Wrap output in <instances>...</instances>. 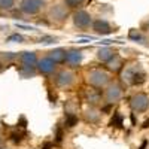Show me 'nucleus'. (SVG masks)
<instances>
[{
	"mask_svg": "<svg viewBox=\"0 0 149 149\" xmlns=\"http://www.w3.org/2000/svg\"><path fill=\"white\" fill-rule=\"evenodd\" d=\"M42 8H43V0H21L19 5L21 12L27 15H36Z\"/></svg>",
	"mask_w": 149,
	"mask_h": 149,
	"instance_id": "1",
	"label": "nucleus"
},
{
	"mask_svg": "<svg viewBox=\"0 0 149 149\" xmlns=\"http://www.w3.org/2000/svg\"><path fill=\"white\" fill-rule=\"evenodd\" d=\"M88 82L97 88L106 85L109 82V74L106 72H102V70H91L90 74H88Z\"/></svg>",
	"mask_w": 149,
	"mask_h": 149,
	"instance_id": "2",
	"label": "nucleus"
},
{
	"mask_svg": "<svg viewBox=\"0 0 149 149\" xmlns=\"http://www.w3.org/2000/svg\"><path fill=\"white\" fill-rule=\"evenodd\" d=\"M73 22L79 29H88L91 26L93 19H91V15L86 10H78L73 14Z\"/></svg>",
	"mask_w": 149,
	"mask_h": 149,
	"instance_id": "3",
	"label": "nucleus"
},
{
	"mask_svg": "<svg viewBox=\"0 0 149 149\" xmlns=\"http://www.w3.org/2000/svg\"><path fill=\"white\" fill-rule=\"evenodd\" d=\"M124 79H125L127 82H130L131 85H140L145 82V73L137 70V69H127L125 73H124Z\"/></svg>",
	"mask_w": 149,
	"mask_h": 149,
	"instance_id": "4",
	"label": "nucleus"
},
{
	"mask_svg": "<svg viewBox=\"0 0 149 149\" xmlns=\"http://www.w3.org/2000/svg\"><path fill=\"white\" fill-rule=\"evenodd\" d=\"M149 106V97L143 93H139L136 94L133 98H131V107L133 110L136 112H145Z\"/></svg>",
	"mask_w": 149,
	"mask_h": 149,
	"instance_id": "5",
	"label": "nucleus"
},
{
	"mask_svg": "<svg viewBox=\"0 0 149 149\" xmlns=\"http://www.w3.org/2000/svg\"><path fill=\"white\" fill-rule=\"evenodd\" d=\"M49 17H51L54 21H64L67 18V9L66 6H61V5H54L51 8V10H49Z\"/></svg>",
	"mask_w": 149,
	"mask_h": 149,
	"instance_id": "6",
	"label": "nucleus"
},
{
	"mask_svg": "<svg viewBox=\"0 0 149 149\" xmlns=\"http://www.w3.org/2000/svg\"><path fill=\"white\" fill-rule=\"evenodd\" d=\"M37 69H39V72L43 73V74H49L55 69V61L52 58H49V57L42 58L40 61H37Z\"/></svg>",
	"mask_w": 149,
	"mask_h": 149,
	"instance_id": "7",
	"label": "nucleus"
},
{
	"mask_svg": "<svg viewBox=\"0 0 149 149\" xmlns=\"http://www.w3.org/2000/svg\"><path fill=\"white\" fill-rule=\"evenodd\" d=\"M93 29H94V31L97 34H102V36H106V34H110L112 33L110 24L106 19H95L93 22Z\"/></svg>",
	"mask_w": 149,
	"mask_h": 149,
	"instance_id": "8",
	"label": "nucleus"
},
{
	"mask_svg": "<svg viewBox=\"0 0 149 149\" xmlns=\"http://www.w3.org/2000/svg\"><path fill=\"white\" fill-rule=\"evenodd\" d=\"M57 84L60 85V86H69V85H72V82H73V73H70V72H67V70H64V72H60L58 74H57Z\"/></svg>",
	"mask_w": 149,
	"mask_h": 149,
	"instance_id": "9",
	"label": "nucleus"
},
{
	"mask_svg": "<svg viewBox=\"0 0 149 149\" xmlns=\"http://www.w3.org/2000/svg\"><path fill=\"white\" fill-rule=\"evenodd\" d=\"M121 95H122V91H121V88H119L118 85L109 86V90H107V93H106V98H107L110 103L118 102L119 98H121Z\"/></svg>",
	"mask_w": 149,
	"mask_h": 149,
	"instance_id": "10",
	"label": "nucleus"
},
{
	"mask_svg": "<svg viewBox=\"0 0 149 149\" xmlns=\"http://www.w3.org/2000/svg\"><path fill=\"white\" fill-rule=\"evenodd\" d=\"M66 61L69 64H79L82 61V52L76 51V49H72V51H69L67 55H66Z\"/></svg>",
	"mask_w": 149,
	"mask_h": 149,
	"instance_id": "11",
	"label": "nucleus"
},
{
	"mask_svg": "<svg viewBox=\"0 0 149 149\" xmlns=\"http://www.w3.org/2000/svg\"><path fill=\"white\" fill-rule=\"evenodd\" d=\"M115 55H116V52H113V51H112V49H109V48H102L100 51H98V54H97L98 60L104 61V63H109V61L113 58Z\"/></svg>",
	"mask_w": 149,
	"mask_h": 149,
	"instance_id": "12",
	"label": "nucleus"
},
{
	"mask_svg": "<svg viewBox=\"0 0 149 149\" xmlns=\"http://www.w3.org/2000/svg\"><path fill=\"white\" fill-rule=\"evenodd\" d=\"M66 55H67V52L61 48L54 49V51L49 52V58H52L55 63H63V61H66Z\"/></svg>",
	"mask_w": 149,
	"mask_h": 149,
	"instance_id": "13",
	"label": "nucleus"
},
{
	"mask_svg": "<svg viewBox=\"0 0 149 149\" xmlns=\"http://www.w3.org/2000/svg\"><path fill=\"white\" fill-rule=\"evenodd\" d=\"M19 58L22 61V64H27V66H34L37 63V58H36L34 52H22Z\"/></svg>",
	"mask_w": 149,
	"mask_h": 149,
	"instance_id": "14",
	"label": "nucleus"
},
{
	"mask_svg": "<svg viewBox=\"0 0 149 149\" xmlns=\"http://www.w3.org/2000/svg\"><path fill=\"white\" fill-rule=\"evenodd\" d=\"M19 73H21L22 78H29V76H34V74H36L33 66H27V64H24V67L19 69Z\"/></svg>",
	"mask_w": 149,
	"mask_h": 149,
	"instance_id": "15",
	"label": "nucleus"
},
{
	"mask_svg": "<svg viewBox=\"0 0 149 149\" xmlns=\"http://www.w3.org/2000/svg\"><path fill=\"white\" fill-rule=\"evenodd\" d=\"M86 100H88V103H91V104L98 103V102H100V93H98V91H93V90H90L88 97H86Z\"/></svg>",
	"mask_w": 149,
	"mask_h": 149,
	"instance_id": "16",
	"label": "nucleus"
},
{
	"mask_svg": "<svg viewBox=\"0 0 149 149\" xmlns=\"http://www.w3.org/2000/svg\"><path fill=\"white\" fill-rule=\"evenodd\" d=\"M85 0H64V5L70 9H74V8H79L84 5Z\"/></svg>",
	"mask_w": 149,
	"mask_h": 149,
	"instance_id": "17",
	"label": "nucleus"
},
{
	"mask_svg": "<svg viewBox=\"0 0 149 149\" xmlns=\"http://www.w3.org/2000/svg\"><path fill=\"white\" fill-rule=\"evenodd\" d=\"M113 60H115V63H113L112 60L109 61V69H110V70H119V69H121V63H122L121 58H119L118 55H115Z\"/></svg>",
	"mask_w": 149,
	"mask_h": 149,
	"instance_id": "18",
	"label": "nucleus"
},
{
	"mask_svg": "<svg viewBox=\"0 0 149 149\" xmlns=\"http://www.w3.org/2000/svg\"><path fill=\"white\" fill-rule=\"evenodd\" d=\"M78 124V116H74L73 113H67L66 115V125L67 127H74Z\"/></svg>",
	"mask_w": 149,
	"mask_h": 149,
	"instance_id": "19",
	"label": "nucleus"
},
{
	"mask_svg": "<svg viewBox=\"0 0 149 149\" xmlns=\"http://www.w3.org/2000/svg\"><path fill=\"white\" fill-rule=\"evenodd\" d=\"M14 5H15V0H0V9L9 10L14 8Z\"/></svg>",
	"mask_w": 149,
	"mask_h": 149,
	"instance_id": "20",
	"label": "nucleus"
},
{
	"mask_svg": "<svg viewBox=\"0 0 149 149\" xmlns=\"http://www.w3.org/2000/svg\"><path fill=\"white\" fill-rule=\"evenodd\" d=\"M110 125L121 127V125H122V115H119V113H115V116L112 118V121H110Z\"/></svg>",
	"mask_w": 149,
	"mask_h": 149,
	"instance_id": "21",
	"label": "nucleus"
},
{
	"mask_svg": "<svg viewBox=\"0 0 149 149\" xmlns=\"http://www.w3.org/2000/svg\"><path fill=\"white\" fill-rule=\"evenodd\" d=\"M130 39H133V40H142V36H140V33L137 30H131L130 31Z\"/></svg>",
	"mask_w": 149,
	"mask_h": 149,
	"instance_id": "22",
	"label": "nucleus"
},
{
	"mask_svg": "<svg viewBox=\"0 0 149 149\" xmlns=\"http://www.w3.org/2000/svg\"><path fill=\"white\" fill-rule=\"evenodd\" d=\"M9 40H18V42H21V40H22V36H19V34H12V36L9 37Z\"/></svg>",
	"mask_w": 149,
	"mask_h": 149,
	"instance_id": "23",
	"label": "nucleus"
},
{
	"mask_svg": "<svg viewBox=\"0 0 149 149\" xmlns=\"http://www.w3.org/2000/svg\"><path fill=\"white\" fill-rule=\"evenodd\" d=\"M55 139H57V142H61V139H63V131H61L60 128L57 130V134H55Z\"/></svg>",
	"mask_w": 149,
	"mask_h": 149,
	"instance_id": "24",
	"label": "nucleus"
},
{
	"mask_svg": "<svg viewBox=\"0 0 149 149\" xmlns=\"http://www.w3.org/2000/svg\"><path fill=\"white\" fill-rule=\"evenodd\" d=\"M42 40H45L43 43H52V42H55L57 39H55V37H43Z\"/></svg>",
	"mask_w": 149,
	"mask_h": 149,
	"instance_id": "25",
	"label": "nucleus"
},
{
	"mask_svg": "<svg viewBox=\"0 0 149 149\" xmlns=\"http://www.w3.org/2000/svg\"><path fill=\"white\" fill-rule=\"evenodd\" d=\"M52 148H54V143H49V142L42 145V149H52Z\"/></svg>",
	"mask_w": 149,
	"mask_h": 149,
	"instance_id": "26",
	"label": "nucleus"
},
{
	"mask_svg": "<svg viewBox=\"0 0 149 149\" xmlns=\"http://www.w3.org/2000/svg\"><path fill=\"white\" fill-rule=\"evenodd\" d=\"M146 145H148V142H146V140H145V142H143V143H142V146H140V148H139V149H145V148H146Z\"/></svg>",
	"mask_w": 149,
	"mask_h": 149,
	"instance_id": "27",
	"label": "nucleus"
},
{
	"mask_svg": "<svg viewBox=\"0 0 149 149\" xmlns=\"http://www.w3.org/2000/svg\"><path fill=\"white\" fill-rule=\"evenodd\" d=\"M143 127H145V128H146V127H149V121H146V122H145V125H143Z\"/></svg>",
	"mask_w": 149,
	"mask_h": 149,
	"instance_id": "28",
	"label": "nucleus"
},
{
	"mask_svg": "<svg viewBox=\"0 0 149 149\" xmlns=\"http://www.w3.org/2000/svg\"><path fill=\"white\" fill-rule=\"evenodd\" d=\"M3 70H5V67L2 66V63H0V72H3Z\"/></svg>",
	"mask_w": 149,
	"mask_h": 149,
	"instance_id": "29",
	"label": "nucleus"
}]
</instances>
